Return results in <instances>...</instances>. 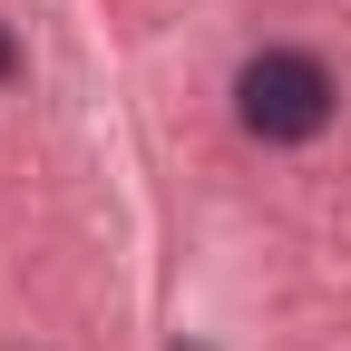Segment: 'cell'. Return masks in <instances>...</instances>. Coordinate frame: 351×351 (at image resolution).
Segmentation results:
<instances>
[{
  "label": "cell",
  "instance_id": "2",
  "mask_svg": "<svg viewBox=\"0 0 351 351\" xmlns=\"http://www.w3.org/2000/svg\"><path fill=\"white\" fill-rule=\"evenodd\" d=\"M10 69H20V39H10V29H0V78H10Z\"/></svg>",
  "mask_w": 351,
  "mask_h": 351
},
{
  "label": "cell",
  "instance_id": "1",
  "mask_svg": "<svg viewBox=\"0 0 351 351\" xmlns=\"http://www.w3.org/2000/svg\"><path fill=\"white\" fill-rule=\"evenodd\" d=\"M234 117H244V137H263V147L322 137V127H332V69L313 49H263L234 78Z\"/></svg>",
  "mask_w": 351,
  "mask_h": 351
}]
</instances>
